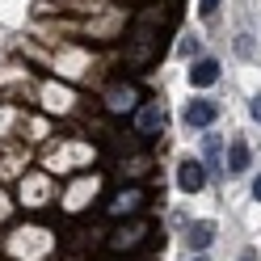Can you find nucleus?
Wrapping results in <instances>:
<instances>
[{
    "label": "nucleus",
    "instance_id": "f8f14e48",
    "mask_svg": "<svg viewBox=\"0 0 261 261\" xmlns=\"http://www.w3.org/2000/svg\"><path fill=\"white\" fill-rule=\"evenodd\" d=\"M198 9H202V17H211V13L219 9V0H198Z\"/></svg>",
    "mask_w": 261,
    "mask_h": 261
},
{
    "label": "nucleus",
    "instance_id": "6e6552de",
    "mask_svg": "<svg viewBox=\"0 0 261 261\" xmlns=\"http://www.w3.org/2000/svg\"><path fill=\"white\" fill-rule=\"evenodd\" d=\"M215 80H219V63H215V59H198V63L190 68V85H194V89H211Z\"/></svg>",
    "mask_w": 261,
    "mask_h": 261
},
{
    "label": "nucleus",
    "instance_id": "2eb2a0df",
    "mask_svg": "<svg viewBox=\"0 0 261 261\" xmlns=\"http://www.w3.org/2000/svg\"><path fill=\"white\" fill-rule=\"evenodd\" d=\"M194 261H206V257H194Z\"/></svg>",
    "mask_w": 261,
    "mask_h": 261
},
{
    "label": "nucleus",
    "instance_id": "f03ea898",
    "mask_svg": "<svg viewBox=\"0 0 261 261\" xmlns=\"http://www.w3.org/2000/svg\"><path fill=\"white\" fill-rule=\"evenodd\" d=\"M148 236H152V227H148V223H143V219H130V223H122L106 244H110V253H135Z\"/></svg>",
    "mask_w": 261,
    "mask_h": 261
},
{
    "label": "nucleus",
    "instance_id": "7ed1b4c3",
    "mask_svg": "<svg viewBox=\"0 0 261 261\" xmlns=\"http://www.w3.org/2000/svg\"><path fill=\"white\" fill-rule=\"evenodd\" d=\"M106 110H110V114H135V110H139V89L126 85V80L110 85V93H106Z\"/></svg>",
    "mask_w": 261,
    "mask_h": 261
},
{
    "label": "nucleus",
    "instance_id": "1a4fd4ad",
    "mask_svg": "<svg viewBox=\"0 0 261 261\" xmlns=\"http://www.w3.org/2000/svg\"><path fill=\"white\" fill-rule=\"evenodd\" d=\"M186 240H190V249H206V244L211 240H215V223H211V219H198V223H190V232H186Z\"/></svg>",
    "mask_w": 261,
    "mask_h": 261
},
{
    "label": "nucleus",
    "instance_id": "dca6fc26",
    "mask_svg": "<svg viewBox=\"0 0 261 261\" xmlns=\"http://www.w3.org/2000/svg\"><path fill=\"white\" fill-rule=\"evenodd\" d=\"M244 261H253V257H244Z\"/></svg>",
    "mask_w": 261,
    "mask_h": 261
},
{
    "label": "nucleus",
    "instance_id": "423d86ee",
    "mask_svg": "<svg viewBox=\"0 0 261 261\" xmlns=\"http://www.w3.org/2000/svg\"><path fill=\"white\" fill-rule=\"evenodd\" d=\"M177 186L186 194H198L206 186V165L202 160H181V165H177Z\"/></svg>",
    "mask_w": 261,
    "mask_h": 261
},
{
    "label": "nucleus",
    "instance_id": "39448f33",
    "mask_svg": "<svg viewBox=\"0 0 261 261\" xmlns=\"http://www.w3.org/2000/svg\"><path fill=\"white\" fill-rule=\"evenodd\" d=\"M148 202V194H143L139 186H130V190H118L114 194V202L106 206L110 215H118V219H126V215H139V206Z\"/></svg>",
    "mask_w": 261,
    "mask_h": 261
},
{
    "label": "nucleus",
    "instance_id": "9b49d317",
    "mask_svg": "<svg viewBox=\"0 0 261 261\" xmlns=\"http://www.w3.org/2000/svg\"><path fill=\"white\" fill-rule=\"evenodd\" d=\"M202 152H206V165L215 169V173H227V169H223V139H219V135H206Z\"/></svg>",
    "mask_w": 261,
    "mask_h": 261
},
{
    "label": "nucleus",
    "instance_id": "9d476101",
    "mask_svg": "<svg viewBox=\"0 0 261 261\" xmlns=\"http://www.w3.org/2000/svg\"><path fill=\"white\" fill-rule=\"evenodd\" d=\"M244 169H249V143L232 139V148H227V173H244Z\"/></svg>",
    "mask_w": 261,
    "mask_h": 261
},
{
    "label": "nucleus",
    "instance_id": "20e7f679",
    "mask_svg": "<svg viewBox=\"0 0 261 261\" xmlns=\"http://www.w3.org/2000/svg\"><path fill=\"white\" fill-rule=\"evenodd\" d=\"M156 130H165V106H160V101H148V106L135 110V135L152 139Z\"/></svg>",
    "mask_w": 261,
    "mask_h": 261
},
{
    "label": "nucleus",
    "instance_id": "ddd939ff",
    "mask_svg": "<svg viewBox=\"0 0 261 261\" xmlns=\"http://www.w3.org/2000/svg\"><path fill=\"white\" fill-rule=\"evenodd\" d=\"M249 110H253V118L261 122V97H253V106H249Z\"/></svg>",
    "mask_w": 261,
    "mask_h": 261
},
{
    "label": "nucleus",
    "instance_id": "0eeeda50",
    "mask_svg": "<svg viewBox=\"0 0 261 261\" xmlns=\"http://www.w3.org/2000/svg\"><path fill=\"white\" fill-rule=\"evenodd\" d=\"M215 118H219V106L206 101V97H198V101L186 106V122H190V126H211Z\"/></svg>",
    "mask_w": 261,
    "mask_h": 261
},
{
    "label": "nucleus",
    "instance_id": "f257e3e1",
    "mask_svg": "<svg viewBox=\"0 0 261 261\" xmlns=\"http://www.w3.org/2000/svg\"><path fill=\"white\" fill-rule=\"evenodd\" d=\"M160 55V5L143 9L135 25H130V42H126V63L135 72H148Z\"/></svg>",
    "mask_w": 261,
    "mask_h": 261
},
{
    "label": "nucleus",
    "instance_id": "4468645a",
    "mask_svg": "<svg viewBox=\"0 0 261 261\" xmlns=\"http://www.w3.org/2000/svg\"><path fill=\"white\" fill-rule=\"evenodd\" d=\"M253 198L261 202V177H257V181H253Z\"/></svg>",
    "mask_w": 261,
    "mask_h": 261
}]
</instances>
